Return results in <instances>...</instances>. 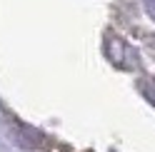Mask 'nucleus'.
<instances>
[{
    "mask_svg": "<svg viewBox=\"0 0 155 152\" xmlns=\"http://www.w3.org/2000/svg\"><path fill=\"white\" fill-rule=\"evenodd\" d=\"M145 8H148V13L155 17V0H145Z\"/></svg>",
    "mask_w": 155,
    "mask_h": 152,
    "instance_id": "1",
    "label": "nucleus"
}]
</instances>
